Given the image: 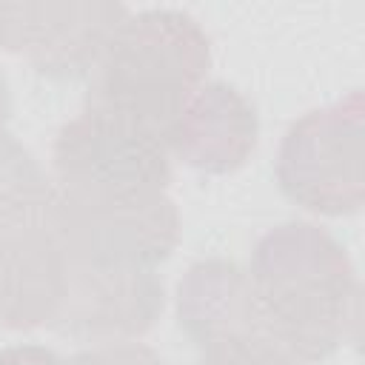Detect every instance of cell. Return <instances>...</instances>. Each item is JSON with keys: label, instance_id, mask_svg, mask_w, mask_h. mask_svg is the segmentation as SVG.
<instances>
[{"label": "cell", "instance_id": "obj_1", "mask_svg": "<svg viewBox=\"0 0 365 365\" xmlns=\"http://www.w3.org/2000/svg\"><path fill=\"white\" fill-rule=\"evenodd\" d=\"M248 279L262 334L294 362H322L356 339L359 279L325 228L302 220L274 225L251 251Z\"/></svg>", "mask_w": 365, "mask_h": 365}, {"label": "cell", "instance_id": "obj_2", "mask_svg": "<svg viewBox=\"0 0 365 365\" xmlns=\"http://www.w3.org/2000/svg\"><path fill=\"white\" fill-rule=\"evenodd\" d=\"M208 66L211 40L191 14L177 9L128 14L91 71L83 108L123 117L165 140Z\"/></svg>", "mask_w": 365, "mask_h": 365}, {"label": "cell", "instance_id": "obj_3", "mask_svg": "<svg viewBox=\"0 0 365 365\" xmlns=\"http://www.w3.org/2000/svg\"><path fill=\"white\" fill-rule=\"evenodd\" d=\"M365 103L354 88L334 106L294 120L277 154L279 191L299 208L345 217L365 202Z\"/></svg>", "mask_w": 365, "mask_h": 365}, {"label": "cell", "instance_id": "obj_4", "mask_svg": "<svg viewBox=\"0 0 365 365\" xmlns=\"http://www.w3.org/2000/svg\"><path fill=\"white\" fill-rule=\"evenodd\" d=\"M51 168L60 191L83 197H145L171 182L163 137L94 108H83L57 131Z\"/></svg>", "mask_w": 365, "mask_h": 365}, {"label": "cell", "instance_id": "obj_5", "mask_svg": "<svg viewBox=\"0 0 365 365\" xmlns=\"http://www.w3.org/2000/svg\"><path fill=\"white\" fill-rule=\"evenodd\" d=\"M48 228L68 259L154 268L180 242V211L165 191L145 197H83L57 188Z\"/></svg>", "mask_w": 365, "mask_h": 365}, {"label": "cell", "instance_id": "obj_6", "mask_svg": "<svg viewBox=\"0 0 365 365\" xmlns=\"http://www.w3.org/2000/svg\"><path fill=\"white\" fill-rule=\"evenodd\" d=\"M125 17L128 9L111 0L0 3V48L29 60L37 74L83 77Z\"/></svg>", "mask_w": 365, "mask_h": 365}, {"label": "cell", "instance_id": "obj_7", "mask_svg": "<svg viewBox=\"0 0 365 365\" xmlns=\"http://www.w3.org/2000/svg\"><path fill=\"white\" fill-rule=\"evenodd\" d=\"M165 291L154 268L68 259L66 294L51 328L77 342L114 345L143 336L163 314Z\"/></svg>", "mask_w": 365, "mask_h": 365}, {"label": "cell", "instance_id": "obj_8", "mask_svg": "<svg viewBox=\"0 0 365 365\" xmlns=\"http://www.w3.org/2000/svg\"><path fill=\"white\" fill-rule=\"evenodd\" d=\"M259 117L254 103L222 80L202 83L174 125L165 145L185 165L205 174H231L245 165L257 148Z\"/></svg>", "mask_w": 365, "mask_h": 365}, {"label": "cell", "instance_id": "obj_9", "mask_svg": "<svg viewBox=\"0 0 365 365\" xmlns=\"http://www.w3.org/2000/svg\"><path fill=\"white\" fill-rule=\"evenodd\" d=\"M68 257L48 222L0 228V325H51L66 294Z\"/></svg>", "mask_w": 365, "mask_h": 365}, {"label": "cell", "instance_id": "obj_10", "mask_svg": "<svg viewBox=\"0 0 365 365\" xmlns=\"http://www.w3.org/2000/svg\"><path fill=\"white\" fill-rule=\"evenodd\" d=\"M177 325L200 351L231 336L262 334L248 274L222 257L194 262L177 282Z\"/></svg>", "mask_w": 365, "mask_h": 365}, {"label": "cell", "instance_id": "obj_11", "mask_svg": "<svg viewBox=\"0 0 365 365\" xmlns=\"http://www.w3.org/2000/svg\"><path fill=\"white\" fill-rule=\"evenodd\" d=\"M57 188L34 154L0 125V228L17 222H48Z\"/></svg>", "mask_w": 365, "mask_h": 365}, {"label": "cell", "instance_id": "obj_12", "mask_svg": "<svg viewBox=\"0 0 365 365\" xmlns=\"http://www.w3.org/2000/svg\"><path fill=\"white\" fill-rule=\"evenodd\" d=\"M200 365H297V362L265 334H251V336H231L202 348Z\"/></svg>", "mask_w": 365, "mask_h": 365}, {"label": "cell", "instance_id": "obj_13", "mask_svg": "<svg viewBox=\"0 0 365 365\" xmlns=\"http://www.w3.org/2000/svg\"><path fill=\"white\" fill-rule=\"evenodd\" d=\"M71 365H168L157 351L143 342H114L80 351L68 359Z\"/></svg>", "mask_w": 365, "mask_h": 365}, {"label": "cell", "instance_id": "obj_14", "mask_svg": "<svg viewBox=\"0 0 365 365\" xmlns=\"http://www.w3.org/2000/svg\"><path fill=\"white\" fill-rule=\"evenodd\" d=\"M0 365H71V362L43 345H9L0 348Z\"/></svg>", "mask_w": 365, "mask_h": 365}, {"label": "cell", "instance_id": "obj_15", "mask_svg": "<svg viewBox=\"0 0 365 365\" xmlns=\"http://www.w3.org/2000/svg\"><path fill=\"white\" fill-rule=\"evenodd\" d=\"M9 114H11V94H9V83L0 71V125L9 120Z\"/></svg>", "mask_w": 365, "mask_h": 365}]
</instances>
